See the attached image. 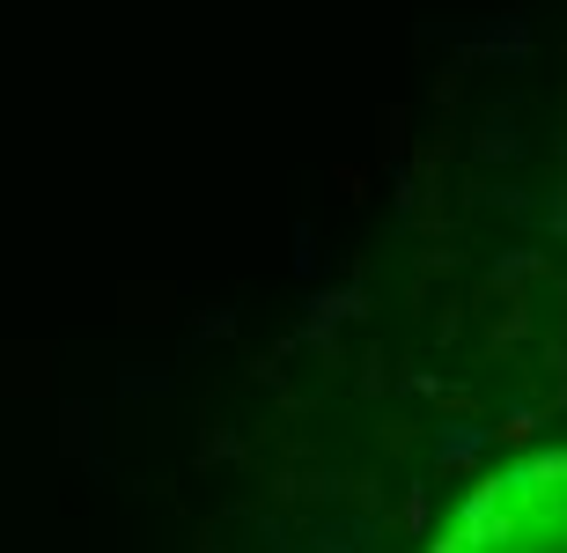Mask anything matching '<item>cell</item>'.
Masks as SVG:
<instances>
[{
    "label": "cell",
    "instance_id": "obj_1",
    "mask_svg": "<svg viewBox=\"0 0 567 553\" xmlns=\"http://www.w3.org/2000/svg\"><path fill=\"white\" fill-rule=\"evenodd\" d=\"M421 553H567V458H530L480 480Z\"/></svg>",
    "mask_w": 567,
    "mask_h": 553
}]
</instances>
